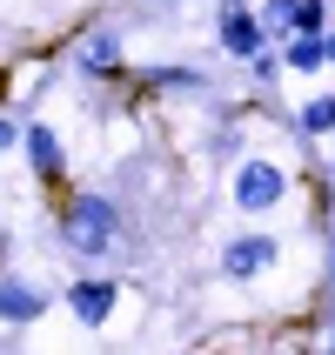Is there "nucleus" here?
Wrapping results in <instances>:
<instances>
[{
    "instance_id": "1",
    "label": "nucleus",
    "mask_w": 335,
    "mask_h": 355,
    "mask_svg": "<svg viewBox=\"0 0 335 355\" xmlns=\"http://www.w3.org/2000/svg\"><path fill=\"white\" fill-rule=\"evenodd\" d=\"M121 235V208L108 195H74L67 201V215H60V248L80 261H101L108 248H114Z\"/></svg>"
},
{
    "instance_id": "2",
    "label": "nucleus",
    "mask_w": 335,
    "mask_h": 355,
    "mask_svg": "<svg viewBox=\"0 0 335 355\" xmlns=\"http://www.w3.org/2000/svg\"><path fill=\"white\" fill-rule=\"evenodd\" d=\"M215 40H221V54L255 60V54H261V40H268V27H261L255 7H241V0H221V14H215Z\"/></svg>"
},
{
    "instance_id": "3",
    "label": "nucleus",
    "mask_w": 335,
    "mask_h": 355,
    "mask_svg": "<svg viewBox=\"0 0 335 355\" xmlns=\"http://www.w3.org/2000/svg\"><path fill=\"white\" fill-rule=\"evenodd\" d=\"M282 195H289V175H282L275 161H248V168L235 175V208H248V215L275 208Z\"/></svg>"
},
{
    "instance_id": "4",
    "label": "nucleus",
    "mask_w": 335,
    "mask_h": 355,
    "mask_svg": "<svg viewBox=\"0 0 335 355\" xmlns=\"http://www.w3.org/2000/svg\"><path fill=\"white\" fill-rule=\"evenodd\" d=\"M275 235H235L228 248H221V275L228 282H255L261 268H275Z\"/></svg>"
},
{
    "instance_id": "5",
    "label": "nucleus",
    "mask_w": 335,
    "mask_h": 355,
    "mask_svg": "<svg viewBox=\"0 0 335 355\" xmlns=\"http://www.w3.org/2000/svg\"><path fill=\"white\" fill-rule=\"evenodd\" d=\"M114 302H121V288H114V282H101V275H87V282L67 288V309H74L80 329H101V322L114 315Z\"/></svg>"
},
{
    "instance_id": "6",
    "label": "nucleus",
    "mask_w": 335,
    "mask_h": 355,
    "mask_svg": "<svg viewBox=\"0 0 335 355\" xmlns=\"http://www.w3.org/2000/svg\"><path fill=\"white\" fill-rule=\"evenodd\" d=\"M80 74L87 80H114L121 74V34L114 27H94V34L80 40Z\"/></svg>"
},
{
    "instance_id": "7",
    "label": "nucleus",
    "mask_w": 335,
    "mask_h": 355,
    "mask_svg": "<svg viewBox=\"0 0 335 355\" xmlns=\"http://www.w3.org/2000/svg\"><path fill=\"white\" fill-rule=\"evenodd\" d=\"M20 141H27V161H34V175H40V181H60L67 155H60V135H54V128L27 121V128H20Z\"/></svg>"
},
{
    "instance_id": "8",
    "label": "nucleus",
    "mask_w": 335,
    "mask_h": 355,
    "mask_svg": "<svg viewBox=\"0 0 335 355\" xmlns=\"http://www.w3.org/2000/svg\"><path fill=\"white\" fill-rule=\"evenodd\" d=\"M40 309H47L40 288H27V282H0V322L27 329V322H40Z\"/></svg>"
},
{
    "instance_id": "9",
    "label": "nucleus",
    "mask_w": 335,
    "mask_h": 355,
    "mask_svg": "<svg viewBox=\"0 0 335 355\" xmlns=\"http://www.w3.org/2000/svg\"><path fill=\"white\" fill-rule=\"evenodd\" d=\"M282 67H295V74H316V67H329V40H322V34H289V54H282Z\"/></svg>"
},
{
    "instance_id": "10",
    "label": "nucleus",
    "mask_w": 335,
    "mask_h": 355,
    "mask_svg": "<svg viewBox=\"0 0 335 355\" xmlns=\"http://www.w3.org/2000/svg\"><path fill=\"white\" fill-rule=\"evenodd\" d=\"M148 87H161V94H208V80L195 67H148Z\"/></svg>"
},
{
    "instance_id": "11",
    "label": "nucleus",
    "mask_w": 335,
    "mask_h": 355,
    "mask_svg": "<svg viewBox=\"0 0 335 355\" xmlns=\"http://www.w3.org/2000/svg\"><path fill=\"white\" fill-rule=\"evenodd\" d=\"M289 34H329V0H295L289 7Z\"/></svg>"
},
{
    "instance_id": "12",
    "label": "nucleus",
    "mask_w": 335,
    "mask_h": 355,
    "mask_svg": "<svg viewBox=\"0 0 335 355\" xmlns=\"http://www.w3.org/2000/svg\"><path fill=\"white\" fill-rule=\"evenodd\" d=\"M295 128H302V135H329V128H335V94H316V101H302Z\"/></svg>"
},
{
    "instance_id": "13",
    "label": "nucleus",
    "mask_w": 335,
    "mask_h": 355,
    "mask_svg": "<svg viewBox=\"0 0 335 355\" xmlns=\"http://www.w3.org/2000/svg\"><path fill=\"white\" fill-rule=\"evenodd\" d=\"M248 74L268 87V80H282V60H275V54H255V60H248Z\"/></svg>"
},
{
    "instance_id": "14",
    "label": "nucleus",
    "mask_w": 335,
    "mask_h": 355,
    "mask_svg": "<svg viewBox=\"0 0 335 355\" xmlns=\"http://www.w3.org/2000/svg\"><path fill=\"white\" fill-rule=\"evenodd\" d=\"M235 148H241V135H235V128H221V135H208V155H235Z\"/></svg>"
},
{
    "instance_id": "15",
    "label": "nucleus",
    "mask_w": 335,
    "mask_h": 355,
    "mask_svg": "<svg viewBox=\"0 0 335 355\" xmlns=\"http://www.w3.org/2000/svg\"><path fill=\"white\" fill-rule=\"evenodd\" d=\"M14 141H20V121H14V114H0V155H7Z\"/></svg>"
},
{
    "instance_id": "16",
    "label": "nucleus",
    "mask_w": 335,
    "mask_h": 355,
    "mask_svg": "<svg viewBox=\"0 0 335 355\" xmlns=\"http://www.w3.org/2000/svg\"><path fill=\"white\" fill-rule=\"evenodd\" d=\"M322 40H329V60H335V27H329V34H322Z\"/></svg>"
},
{
    "instance_id": "17",
    "label": "nucleus",
    "mask_w": 335,
    "mask_h": 355,
    "mask_svg": "<svg viewBox=\"0 0 335 355\" xmlns=\"http://www.w3.org/2000/svg\"><path fill=\"white\" fill-rule=\"evenodd\" d=\"M329 282H335V261H329Z\"/></svg>"
}]
</instances>
